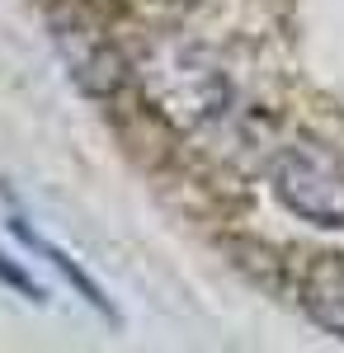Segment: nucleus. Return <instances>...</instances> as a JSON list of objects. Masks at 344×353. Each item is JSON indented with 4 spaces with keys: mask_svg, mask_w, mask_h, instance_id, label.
Here are the masks:
<instances>
[{
    "mask_svg": "<svg viewBox=\"0 0 344 353\" xmlns=\"http://www.w3.org/2000/svg\"><path fill=\"white\" fill-rule=\"evenodd\" d=\"M151 81L160 113H170L180 128H203L217 123L231 109V81L217 71V61L198 48H165L151 57V71H142Z\"/></svg>",
    "mask_w": 344,
    "mask_h": 353,
    "instance_id": "obj_2",
    "label": "nucleus"
},
{
    "mask_svg": "<svg viewBox=\"0 0 344 353\" xmlns=\"http://www.w3.org/2000/svg\"><path fill=\"white\" fill-rule=\"evenodd\" d=\"M0 283L10 288V292H19V297H28V301H48V288H38L33 283V273L28 269H19L5 250H0Z\"/></svg>",
    "mask_w": 344,
    "mask_h": 353,
    "instance_id": "obj_6",
    "label": "nucleus"
},
{
    "mask_svg": "<svg viewBox=\"0 0 344 353\" xmlns=\"http://www.w3.org/2000/svg\"><path fill=\"white\" fill-rule=\"evenodd\" d=\"M52 38L61 61L71 66V81L90 94V99H113L123 81H128V61L118 57V48L108 43V33L85 10L76 5H57L52 10Z\"/></svg>",
    "mask_w": 344,
    "mask_h": 353,
    "instance_id": "obj_3",
    "label": "nucleus"
},
{
    "mask_svg": "<svg viewBox=\"0 0 344 353\" xmlns=\"http://www.w3.org/2000/svg\"><path fill=\"white\" fill-rule=\"evenodd\" d=\"M274 198L321 231H344V151L325 141L283 146L274 161Z\"/></svg>",
    "mask_w": 344,
    "mask_h": 353,
    "instance_id": "obj_1",
    "label": "nucleus"
},
{
    "mask_svg": "<svg viewBox=\"0 0 344 353\" xmlns=\"http://www.w3.org/2000/svg\"><path fill=\"white\" fill-rule=\"evenodd\" d=\"M5 226L15 231V241H19V245H28L33 254H43V259H48V264H52V269L61 273V278H66L71 288H76L80 297L90 301V306H95L99 316H104L108 325H123V316H118V306L108 301V292H104V288H99V283H95V278H90V273L80 269V259H76V254H71V250H61V245H57V241H48L43 231H33V226H28V221L19 217V212H15V217H10V221H5Z\"/></svg>",
    "mask_w": 344,
    "mask_h": 353,
    "instance_id": "obj_4",
    "label": "nucleus"
},
{
    "mask_svg": "<svg viewBox=\"0 0 344 353\" xmlns=\"http://www.w3.org/2000/svg\"><path fill=\"white\" fill-rule=\"evenodd\" d=\"M302 311L325 334L344 339V254H325L321 264H312L302 283Z\"/></svg>",
    "mask_w": 344,
    "mask_h": 353,
    "instance_id": "obj_5",
    "label": "nucleus"
}]
</instances>
